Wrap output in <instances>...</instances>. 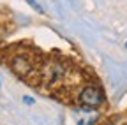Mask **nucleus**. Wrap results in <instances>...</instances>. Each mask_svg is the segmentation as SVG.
I'll list each match as a JSON object with an SVG mask.
<instances>
[{
	"mask_svg": "<svg viewBox=\"0 0 127 125\" xmlns=\"http://www.w3.org/2000/svg\"><path fill=\"white\" fill-rule=\"evenodd\" d=\"M79 102L87 107H97L104 102V95L95 86H85L81 90V93H79Z\"/></svg>",
	"mask_w": 127,
	"mask_h": 125,
	"instance_id": "1",
	"label": "nucleus"
},
{
	"mask_svg": "<svg viewBox=\"0 0 127 125\" xmlns=\"http://www.w3.org/2000/svg\"><path fill=\"white\" fill-rule=\"evenodd\" d=\"M12 69H14V72H16V74H20V76H27V74L30 72L32 65H30V62H28L25 56H16V58L12 60Z\"/></svg>",
	"mask_w": 127,
	"mask_h": 125,
	"instance_id": "2",
	"label": "nucleus"
}]
</instances>
